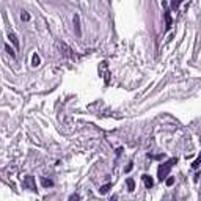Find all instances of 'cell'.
Segmentation results:
<instances>
[{
    "instance_id": "5",
    "label": "cell",
    "mask_w": 201,
    "mask_h": 201,
    "mask_svg": "<svg viewBox=\"0 0 201 201\" xmlns=\"http://www.w3.org/2000/svg\"><path fill=\"white\" fill-rule=\"evenodd\" d=\"M163 16H165V24H167V28H171L173 19H171V14H170V11H165Z\"/></svg>"
},
{
    "instance_id": "15",
    "label": "cell",
    "mask_w": 201,
    "mask_h": 201,
    "mask_svg": "<svg viewBox=\"0 0 201 201\" xmlns=\"http://www.w3.org/2000/svg\"><path fill=\"white\" fill-rule=\"evenodd\" d=\"M173 184H174V178H173V176L167 178V185H173Z\"/></svg>"
},
{
    "instance_id": "3",
    "label": "cell",
    "mask_w": 201,
    "mask_h": 201,
    "mask_svg": "<svg viewBox=\"0 0 201 201\" xmlns=\"http://www.w3.org/2000/svg\"><path fill=\"white\" fill-rule=\"evenodd\" d=\"M74 28H75L77 36H80V35H82V30H80V17H79V14H75V16H74Z\"/></svg>"
},
{
    "instance_id": "16",
    "label": "cell",
    "mask_w": 201,
    "mask_h": 201,
    "mask_svg": "<svg viewBox=\"0 0 201 201\" xmlns=\"http://www.w3.org/2000/svg\"><path fill=\"white\" fill-rule=\"evenodd\" d=\"M179 5H181V2H176V0H174V2H171V8H173V9H176V8L179 7Z\"/></svg>"
},
{
    "instance_id": "8",
    "label": "cell",
    "mask_w": 201,
    "mask_h": 201,
    "mask_svg": "<svg viewBox=\"0 0 201 201\" xmlns=\"http://www.w3.org/2000/svg\"><path fill=\"white\" fill-rule=\"evenodd\" d=\"M41 184H43V187H52L54 181L52 179H47V178H41Z\"/></svg>"
},
{
    "instance_id": "9",
    "label": "cell",
    "mask_w": 201,
    "mask_h": 201,
    "mask_svg": "<svg viewBox=\"0 0 201 201\" xmlns=\"http://www.w3.org/2000/svg\"><path fill=\"white\" fill-rule=\"evenodd\" d=\"M32 64L33 66H39V64H41V58L38 57V54H33V58H32Z\"/></svg>"
},
{
    "instance_id": "6",
    "label": "cell",
    "mask_w": 201,
    "mask_h": 201,
    "mask_svg": "<svg viewBox=\"0 0 201 201\" xmlns=\"http://www.w3.org/2000/svg\"><path fill=\"white\" fill-rule=\"evenodd\" d=\"M8 38H9V41H11L13 44H14V49H19V41H17V36H16V35H14V33H9L8 35Z\"/></svg>"
},
{
    "instance_id": "1",
    "label": "cell",
    "mask_w": 201,
    "mask_h": 201,
    "mask_svg": "<svg viewBox=\"0 0 201 201\" xmlns=\"http://www.w3.org/2000/svg\"><path fill=\"white\" fill-rule=\"evenodd\" d=\"M174 163H178V159L173 157V159L167 160L165 163L159 165V168H157V178H159V181H163V179L168 178V174H170V171H171V168H173Z\"/></svg>"
},
{
    "instance_id": "4",
    "label": "cell",
    "mask_w": 201,
    "mask_h": 201,
    "mask_svg": "<svg viewBox=\"0 0 201 201\" xmlns=\"http://www.w3.org/2000/svg\"><path fill=\"white\" fill-rule=\"evenodd\" d=\"M143 182L146 185V189H153V185H154V181L151 179V176H148V174H143Z\"/></svg>"
},
{
    "instance_id": "17",
    "label": "cell",
    "mask_w": 201,
    "mask_h": 201,
    "mask_svg": "<svg viewBox=\"0 0 201 201\" xmlns=\"http://www.w3.org/2000/svg\"><path fill=\"white\" fill-rule=\"evenodd\" d=\"M151 159H162L163 157V154H159V155H153V154H148Z\"/></svg>"
},
{
    "instance_id": "12",
    "label": "cell",
    "mask_w": 201,
    "mask_h": 201,
    "mask_svg": "<svg viewBox=\"0 0 201 201\" xmlns=\"http://www.w3.org/2000/svg\"><path fill=\"white\" fill-rule=\"evenodd\" d=\"M200 165H201V155H200V157H198V159H197V160H195V162L192 163V168L197 170V168L200 167Z\"/></svg>"
},
{
    "instance_id": "18",
    "label": "cell",
    "mask_w": 201,
    "mask_h": 201,
    "mask_svg": "<svg viewBox=\"0 0 201 201\" xmlns=\"http://www.w3.org/2000/svg\"><path fill=\"white\" fill-rule=\"evenodd\" d=\"M132 167H134V165H132V162H130V163L127 165V168H126V173H129L130 170H132Z\"/></svg>"
},
{
    "instance_id": "10",
    "label": "cell",
    "mask_w": 201,
    "mask_h": 201,
    "mask_svg": "<svg viewBox=\"0 0 201 201\" xmlns=\"http://www.w3.org/2000/svg\"><path fill=\"white\" fill-rule=\"evenodd\" d=\"M110 189H112V184H104L102 187L99 189V193H102V195H104V193H107Z\"/></svg>"
},
{
    "instance_id": "14",
    "label": "cell",
    "mask_w": 201,
    "mask_h": 201,
    "mask_svg": "<svg viewBox=\"0 0 201 201\" xmlns=\"http://www.w3.org/2000/svg\"><path fill=\"white\" fill-rule=\"evenodd\" d=\"M21 19H22V21H28V19H30V14L24 11V13L21 14Z\"/></svg>"
},
{
    "instance_id": "7",
    "label": "cell",
    "mask_w": 201,
    "mask_h": 201,
    "mask_svg": "<svg viewBox=\"0 0 201 201\" xmlns=\"http://www.w3.org/2000/svg\"><path fill=\"white\" fill-rule=\"evenodd\" d=\"M126 184H127V190H129V192H134V190H135V182H134L132 178H127Z\"/></svg>"
},
{
    "instance_id": "13",
    "label": "cell",
    "mask_w": 201,
    "mask_h": 201,
    "mask_svg": "<svg viewBox=\"0 0 201 201\" xmlns=\"http://www.w3.org/2000/svg\"><path fill=\"white\" fill-rule=\"evenodd\" d=\"M79 200H80L79 195H77V193H72L71 197H69V200H68V201H79Z\"/></svg>"
},
{
    "instance_id": "11",
    "label": "cell",
    "mask_w": 201,
    "mask_h": 201,
    "mask_svg": "<svg viewBox=\"0 0 201 201\" xmlns=\"http://www.w3.org/2000/svg\"><path fill=\"white\" fill-rule=\"evenodd\" d=\"M5 50H7V52H8L9 55H11V57H13V58H16V52H14V50H13L11 47H9V46H8V44H7V46H5Z\"/></svg>"
},
{
    "instance_id": "2",
    "label": "cell",
    "mask_w": 201,
    "mask_h": 201,
    "mask_svg": "<svg viewBox=\"0 0 201 201\" xmlns=\"http://www.w3.org/2000/svg\"><path fill=\"white\" fill-rule=\"evenodd\" d=\"M24 187H25V189H30L32 192H38L33 176H25V179H24Z\"/></svg>"
}]
</instances>
